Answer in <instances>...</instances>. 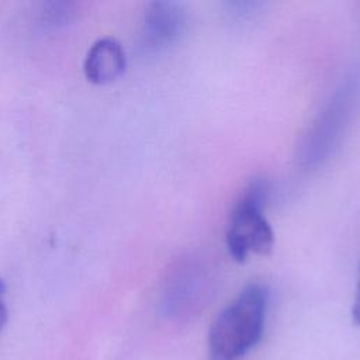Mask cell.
I'll return each mask as SVG.
<instances>
[{
	"label": "cell",
	"mask_w": 360,
	"mask_h": 360,
	"mask_svg": "<svg viewBox=\"0 0 360 360\" xmlns=\"http://www.w3.org/2000/svg\"><path fill=\"white\" fill-rule=\"evenodd\" d=\"M267 304V288L248 284L214 319L207 339L208 360L245 357L263 336Z\"/></svg>",
	"instance_id": "6da1fadb"
},
{
	"label": "cell",
	"mask_w": 360,
	"mask_h": 360,
	"mask_svg": "<svg viewBox=\"0 0 360 360\" xmlns=\"http://www.w3.org/2000/svg\"><path fill=\"white\" fill-rule=\"evenodd\" d=\"M215 290L217 278L212 267L200 257H184L166 274L159 311L172 322H187L210 305Z\"/></svg>",
	"instance_id": "7a4b0ae2"
},
{
	"label": "cell",
	"mask_w": 360,
	"mask_h": 360,
	"mask_svg": "<svg viewBox=\"0 0 360 360\" xmlns=\"http://www.w3.org/2000/svg\"><path fill=\"white\" fill-rule=\"evenodd\" d=\"M267 195V183L252 180L231 212L225 240L236 262H245L250 255H269L274 246V232L263 214Z\"/></svg>",
	"instance_id": "3957f363"
},
{
	"label": "cell",
	"mask_w": 360,
	"mask_h": 360,
	"mask_svg": "<svg viewBox=\"0 0 360 360\" xmlns=\"http://www.w3.org/2000/svg\"><path fill=\"white\" fill-rule=\"evenodd\" d=\"M356 98V83H346L333 94L305 136L301 149L302 165L316 166L328 159L345 132L353 112Z\"/></svg>",
	"instance_id": "277c9868"
},
{
	"label": "cell",
	"mask_w": 360,
	"mask_h": 360,
	"mask_svg": "<svg viewBox=\"0 0 360 360\" xmlns=\"http://www.w3.org/2000/svg\"><path fill=\"white\" fill-rule=\"evenodd\" d=\"M187 13L174 1L148 4L141 28V45L146 52H160L176 44L186 31Z\"/></svg>",
	"instance_id": "5b68a950"
},
{
	"label": "cell",
	"mask_w": 360,
	"mask_h": 360,
	"mask_svg": "<svg viewBox=\"0 0 360 360\" xmlns=\"http://www.w3.org/2000/svg\"><path fill=\"white\" fill-rule=\"evenodd\" d=\"M127 58L121 42L112 37L97 39L87 51L83 72L94 84H108L117 80L125 70Z\"/></svg>",
	"instance_id": "8992f818"
},
{
	"label": "cell",
	"mask_w": 360,
	"mask_h": 360,
	"mask_svg": "<svg viewBox=\"0 0 360 360\" xmlns=\"http://www.w3.org/2000/svg\"><path fill=\"white\" fill-rule=\"evenodd\" d=\"M75 8L72 3L68 1H51L42 6L41 20L45 25L58 28L68 24L73 17Z\"/></svg>",
	"instance_id": "52a82bcc"
},
{
	"label": "cell",
	"mask_w": 360,
	"mask_h": 360,
	"mask_svg": "<svg viewBox=\"0 0 360 360\" xmlns=\"http://www.w3.org/2000/svg\"><path fill=\"white\" fill-rule=\"evenodd\" d=\"M7 316H8V309H7V304H6V284L0 278V330L4 326Z\"/></svg>",
	"instance_id": "ba28073f"
},
{
	"label": "cell",
	"mask_w": 360,
	"mask_h": 360,
	"mask_svg": "<svg viewBox=\"0 0 360 360\" xmlns=\"http://www.w3.org/2000/svg\"><path fill=\"white\" fill-rule=\"evenodd\" d=\"M352 319L356 325H360V269H359V281H357L354 300L352 305Z\"/></svg>",
	"instance_id": "9c48e42d"
}]
</instances>
